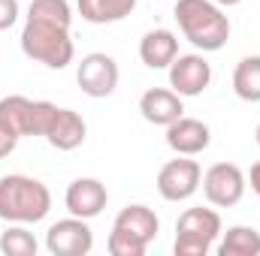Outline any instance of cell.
<instances>
[{"label":"cell","instance_id":"obj_1","mask_svg":"<svg viewBox=\"0 0 260 256\" xmlns=\"http://www.w3.org/2000/svg\"><path fill=\"white\" fill-rule=\"evenodd\" d=\"M182 36L197 52H221L230 39V18L215 0H176L173 9Z\"/></svg>","mask_w":260,"mask_h":256},{"label":"cell","instance_id":"obj_2","mask_svg":"<svg viewBox=\"0 0 260 256\" xmlns=\"http://www.w3.org/2000/svg\"><path fill=\"white\" fill-rule=\"evenodd\" d=\"M52 211V190L30 175L0 178V220L6 223H40Z\"/></svg>","mask_w":260,"mask_h":256},{"label":"cell","instance_id":"obj_3","mask_svg":"<svg viewBox=\"0 0 260 256\" xmlns=\"http://www.w3.org/2000/svg\"><path fill=\"white\" fill-rule=\"evenodd\" d=\"M21 52L24 58L49 69H67L76 58V46L70 36V27L55 21H40V18H24L21 27Z\"/></svg>","mask_w":260,"mask_h":256},{"label":"cell","instance_id":"obj_4","mask_svg":"<svg viewBox=\"0 0 260 256\" xmlns=\"http://www.w3.org/2000/svg\"><path fill=\"white\" fill-rule=\"evenodd\" d=\"M157 232H160L157 214L148 205L133 202V205L118 211L106 247L112 256H145L148 244L157 238Z\"/></svg>","mask_w":260,"mask_h":256},{"label":"cell","instance_id":"obj_5","mask_svg":"<svg viewBox=\"0 0 260 256\" xmlns=\"http://www.w3.org/2000/svg\"><path fill=\"white\" fill-rule=\"evenodd\" d=\"M224 223L215 208H188L176 220V256H206L221 238Z\"/></svg>","mask_w":260,"mask_h":256},{"label":"cell","instance_id":"obj_6","mask_svg":"<svg viewBox=\"0 0 260 256\" xmlns=\"http://www.w3.org/2000/svg\"><path fill=\"white\" fill-rule=\"evenodd\" d=\"M203 196L209 205L215 208H233L242 202V196L248 190V175L236 166V163H215L203 172Z\"/></svg>","mask_w":260,"mask_h":256},{"label":"cell","instance_id":"obj_7","mask_svg":"<svg viewBox=\"0 0 260 256\" xmlns=\"http://www.w3.org/2000/svg\"><path fill=\"white\" fill-rule=\"evenodd\" d=\"M118 78H121V69L115 64V58L106 55V52H91V55H85L79 61V66H76V84L91 100L112 97L115 88H118Z\"/></svg>","mask_w":260,"mask_h":256},{"label":"cell","instance_id":"obj_8","mask_svg":"<svg viewBox=\"0 0 260 256\" xmlns=\"http://www.w3.org/2000/svg\"><path fill=\"white\" fill-rule=\"evenodd\" d=\"M200 181H203L200 163L179 154L176 160L160 166V172H157V193L167 202H188L200 190Z\"/></svg>","mask_w":260,"mask_h":256},{"label":"cell","instance_id":"obj_9","mask_svg":"<svg viewBox=\"0 0 260 256\" xmlns=\"http://www.w3.org/2000/svg\"><path fill=\"white\" fill-rule=\"evenodd\" d=\"M46 250L52 256H88L94 250V232L88 220L82 217H64L49 226L46 232Z\"/></svg>","mask_w":260,"mask_h":256},{"label":"cell","instance_id":"obj_10","mask_svg":"<svg viewBox=\"0 0 260 256\" xmlns=\"http://www.w3.org/2000/svg\"><path fill=\"white\" fill-rule=\"evenodd\" d=\"M212 84V64L194 52V55H179L170 64V88L185 100V97H200Z\"/></svg>","mask_w":260,"mask_h":256},{"label":"cell","instance_id":"obj_11","mask_svg":"<svg viewBox=\"0 0 260 256\" xmlns=\"http://www.w3.org/2000/svg\"><path fill=\"white\" fill-rule=\"evenodd\" d=\"M106 202H109V190L100 178H76V181H70L64 193L67 211L82 220H94L97 214H103Z\"/></svg>","mask_w":260,"mask_h":256},{"label":"cell","instance_id":"obj_12","mask_svg":"<svg viewBox=\"0 0 260 256\" xmlns=\"http://www.w3.org/2000/svg\"><path fill=\"white\" fill-rule=\"evenodd\" d=\"M139 115L154 127H170L185 115V103L173 88H148L139 97Z\"/></svg>","mask_w":260,"mask_h":256},{"label":"cell","instance_id":"obj_13","mask_svg":"<svg viewBox=\"0 0 260 256\" xmlns=\"http://www.w3.org/2000/svg\"><path fill=\"white\" fill-rule=\"evenodd\" d=\"M167 145H170V151H176L182 157H197L212 145V130L197 118L182 115L179 121H173L167 127Z\"/></svg>","mask_w":260,"mask_h":256},{"label":"cell","instance_id":"obj_14","mask_svg":"<svg viewBox=\"0 0 260 256\" xmlns=\"http://www.w3.org/2000/svg\"><path fill=\"white\" fill-rule=\"evenodd\" d=\"M85 136H88L85 118H82L76 109H61V106H58V112H55V118H52V124H49V130H46L43 139H46L55 151H76V148L85 145Z\"/></svg>","mask_w":260,"mask_h":256},{"label":"cell","instance_id":"obj_15","mask_svg":"<svg viewBox=\"0 0 260 256\" xmlns=\"http://www.w3.org/2000/svg\"><path fill=\"white\" fill-rule=\"evenodd\" d=\"M179 58V36L167 27H154L139 39V61L148 69H170Z\"/></svg>","mask_w":260,"mask_h":256},{"label":"cell","instance_id":"obj_16","mask_svg":"<svg viewBox=\"0 0 260 256\" xmlns=\"http://www.w3.org/2000/svg\"><path fill=\"white\" fill-rule=\"evenodd\" d=\"M0 127L9 130L15 139H24L34 133V100L21 94H9L0 100Z\"/></svg>","mask_w":260,"mask_h":256},{"label":"cell","instance_id":"obj_17","mask_svg":"<svg viewBox=\"0 0 260 256\" xmlns=\"http://www.w3.org/2000/svg\"><path fill=\"white\" fill-rule=\"evenodd\" d=\"M76 9L88 24H115L136 9V0H76Z\"/></svg>","mask_w":260,"mask_h":256},{"label":"cell","instance_id":"obj_18","mask_svg":"<svg viewBox=\"0 0 260 256\" xmlns=\"http://www.w3.org/2000/svg\"><path fill=\"white\" fill-rule=\"evenodd\" d=\"M221 256H260V232L254 226H230L227 232H221V244H218Z\"/></svg>","mask_w":260,"mask_h":256},{"label":"cell","instance_id":"obj_19","mask_svg":"<svg viewBox=\"0 0 260 256\" xmlns=\"http://www.w3.org/2000/svg\"><path fill=\"white\" fill-rule=\"evenodd\" d=\"M233 94L242 103H260V55L242 58L233 69Z\"/></svg>","mask_w":260,"mask_h":256},{"label":"cell","instance_id":"obj_20","mask_svg":"<svg viewBox=\"0 0 260 256\" xmlns=\"http://www.w3.org/2000/svg\"><path fill=\"white\" fill-rule=\"evenodd\" d=\"M37 238L24 229V223H12L6 232H0V253L3 256H37Z\"/></svg>","mask_w":260,"mask_h":256},{"label":"cell","instance_id":"obj_21","mask_svg":"<svg viewBox=\"0 0 260 256\" xmlns=\"http://www.w3.org/2000/svg\"><path fill=\"white\" fill-rule=\"evenodd\" d=\"M27 18H40V21H55V24H73V6L67 0H30L27 6Z\"/></svg>","mask_w":260,"mask_h":256},{"label":"cell","instance_id":"obj_22","mask_svg":"<svg viewBox=\"0 0 260 256\" xmlns=\"http://www.w3.org/2000/svg\"><path fill=\"white\" fill-rule=\"evenodd\" d=\"M18 15H21V6H18V0H0V30H9V27H15Z\"/></svg>","mask_w":260,"mask_h":256},{"label":"cell","instance_id":"obj_23","mask_svg":"<svg viewBox=\"0 0 260 256\" xmlns=\"http://www.w3.org/2000/svg\"><path fill=\"white\" fill-rule=\"evenodd\" d=\"M15 145H18V139H15L9 130L0 127V160H3V157H9V154L15 151Z\"/></svg>","mask_w":260,"mask_h":256},{"label":"cell","instance_id":"obj_24","mask_svg":"<svg viewBox=\"0 0 260 256\" xmlns=\"http://www.w3.org/2000/svg\"><path fill=\"white\" fill-rule=\"evenodd\" d=\"M248 184H251V190L260 196V160L251 166V172H248Z\"/></svg>","mask_w":260,"mask_h":256},{"label":"cell","instance_id":"obj_25","mask_svg":"<svg viewBox=\"0 0 260 256\" xmlns=\"http://www.w3.org/2000/svg\"><path fill=\"white\" fill-rule=\"evenodd\" d=\"M215 3H218V6H224V9H227V6H239V3H242V0H215Z\"/></svg>","mask_w":260,"mask_h":256},{"label":"cell","instance_id":"obj_26","mask_svg":"<svg viewBox=\"0 0 260 256\" xmlns=\"http://www.w3.org/2000/svg\"><path fill=\"white\" fill-rule=\"evenodd\" d=\"M254 142L260 145V124H257V130H254Z\"/></svg>","mask_w":260,"mask_h":256}]
</instances>
